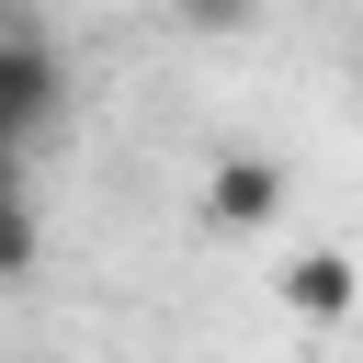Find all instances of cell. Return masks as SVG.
I'll use <instances>...</instances> for the list:
<instances>
[{"mask_svg": "<svg viewBox=\"0 0 363 363\" xmlns=\"http://www.w3.org/2000/svg\"><path fill=\"white\" fill-rule=\"evenodd\" d=\"M250 11H261V0H182V23H193V34H238Z\"/></svg>", "mask_w": 363, "mask_h": 363, "instance_id": "5", "label": "cell"}, {"mask_svg": "<svg viewBox=\"0 0 363 363\" xmlns=\"http://www.w3.org/2000/svg\"><path fill=\"white\" fill-rule=\"evenodd\" d=\"M272 295H284V306H295L306 329H340L363 284H352V250H295V261L272 272Z\"/></svg>", "mask_w": 363, "mask_h": 363, "instance_id": "3", "label": "cell"}, {"mask_svg": "<svg viewBox=\"0 0 363 363\" xmlns=\"http://www.w3.org/2000/svg\"><path fill=\"white\" fill-rule=\"evenodd\" d=\"M34 250L45 238H34V204H23V159H0V284L34 272Z\"/></svg>", "mask_w": 363, "mask_h": 363, "instance_id": "4", "label": "cell"}, {"mask_svg": "<svg viewBox=\"0 0 363 363\" xmlns=\"http://www.w3.org/2000/svg\"><path fill=\"white\" fill-rule=\"evenodd\" d=\"M0 159H23V136H11V125H0Z\"/></svg>", "mask_w": 363, "mask_h": 363, "instance_id": "6", "label": "cell"}, {"mask_svg": "<svg viewBox=\"0 0 363 363\" xmlns=\"http://www.w3.org/2000/svg\"><path fill=\"white\" fill-rule=\"evenodd\" d=\"M204 216H216V227H272V216H284V170H272L261 147L216 159V170H204Z\"/></svg>", "mask_w": 363, "mask_h": 363, "instance_id": "2", "label": "cell"}, {"mask_svg": "<svg viewBox=\"0 0 363 363\" xmlns=\"http://www.w3.org/2000/svg\"><path fill=\"white\" fill-rule=\"evenodd\" d=\"M57 102H68L57 57H45L34 34H0V125H11V136H45V125H57Z\"/></svg>", "mask_w": 363, "mask_h": 363, "instance_id": "1", "label": "cell"}]
</instances>
